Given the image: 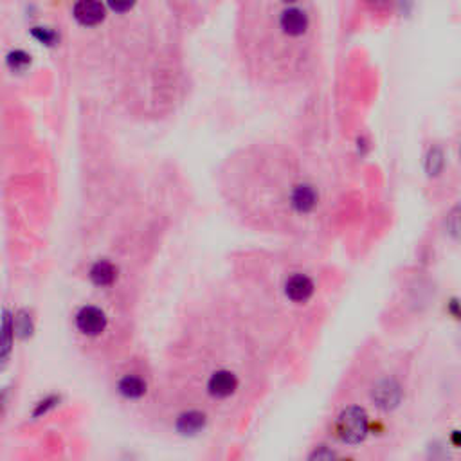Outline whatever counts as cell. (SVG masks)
I'll return each instance as SVG.
<instances>
[{
  "label": "cell",
  "instance_id": "cell-4",
  "mask_svg": "<svg viewBox=\"0 0 461 461\" xmlns=\"http://www.w3.org/2000/svg\"><path fill=\"white\" fill-rule=\"evenodd\" d=\"M13 337H15V328H13V318L11 313L4 312L2 315V322H0V366H4L11 357V349H13Z\"/></svg>",
  "mask_w": 461,
  "mask_h": 461
},
{
  "label": "cell",
  "instance_id": "cell-10",
  "mask_svg": "<svg viewBox=\"0 0 461 461\" xmlns=\"http://www.w3.org/2000/svg\"><path fill=\"white\" fill-rule=\"evenodd\" d=\"M135 2H137V0H107L108 8L116 11V13H126V11H130L135 6Z\"/></svg>",
  "mask_w": 461,
  "mask_h": 461
},
{
  "label": "cell",
  "instance_id": "cell-9",
  "mask_svg": "<svg viewBox=\"0 0 461 461\" xmlns=\"http://www.w3.org/2000/svg\"><path fill=\"white\" fill-rule=\"evenodd\" d=\"M33 36L45 45H54V42L58 40V35L51 31V29H47V27H35V29H33Z\"/></svg>",
  "mask_w": 461,
  "mask_h": 461
},
{
  "label": "cell",
  "instance_id": "cell-2",
  "mask_svg": "<svg viewBox=\"0 0 461 461\" xmlns=\"http://www.w3.org/2000/svg\"><path fill=\"white\" fill-rule=\"evenodd\" d=\"M76 327L85 336H99L107 328V315L96 306H85L78 312Z\"/></svg>",
  "mask_w": 461,
  "mask_h": 461
},
{
  "label": "cell",
  "instance_id": "cell-6",
  "mask_svg": "<svg viewBox=\"0 0 461 461\" xmlns=\"http://www.w3.org/2000/svg\"><path fill=\"white\" fill-rule=\"evenodd\" d=\"M119 391L126 399H141L146 393V384L139 376H125L119 382Z\"/></svg>",
  "mask_w": 461,
  "mask_h": 461
},
{
  "label": "cell",
  "instance_id": "cell-5",
  "mask_svg": "<svg viewBox=\"0 0 461 461\" xmlns=\"http://www.w3.org/2000/svg\"><path fill=\"white\" fill-rule=\"evenodd\" d=\"M90 278L98 287H110L116 281V267L108 261H98L90 270Z\"/></svg>",
  "mask_w": 461,
  "mask_h": 461
},
{
  "label": "cell",
  "instance_id": "cell-8",
  "mask_svg": "<svg viewBox=\"0 0 461 461\" xmlns=\"http://www.w3.org/2000/svg\"><path fill=\"white\" fill-rule=\"evenodd\" d=\"M31 63V56L24 51H13L8 54V65L13 71H24Z\"/></svg>",
  "mask_w": 461,
  "mask_h": 461
},
{
  "label": "cell",
  "instance_id": "cell-11",
  "mask_svg": "<svg viewBox=\"0 0 461 461\" xmlns=\"http://www.w3.org/2000/svg\"><path fill=\"white\" fill-rule=\"evenodd\" d=\"M283 2H287V4H294V2H297V0H283Z\"/></svg>",
  "mask_w": 461,
  "mask_h": 461
},
{
  "label": "cell",
  "instance_id": "cell-7",
  "mask_svg": "<svg viewBox=\"0 0 461 461\" xmlns=\"http://www.w3.org/2000/svg\"><path fill=\"white\" fill-rule=\"evenodd\" d=\"M13 328H15V333H17L18 337H22V339H26V337H29L33 333V322H31V318H29V313L24 312V310H20V312L17 313L13 318Z\"/></svg>",
  "mask_w": 461,
  "mask_h": 461
},
{
  "label": "cell",
  "instance_id": "cell-1",
  "mask_svg": "<svg viewBox=\"0 0 461 461\" xmlns=\"http://www.w3.org/2000/svg\"><path fill=\"white\" fill-rule=\"evenodd\" d=\"M72 15L81 26H98L105 20V6L101 0H76Z\"/></svg>",
  "mask_w": 461,
  "mask_h": 461
},
{
  "label": "cell",
  "instance_id": "cell-3",
  "mask_svg": "<svg viewBox=\"0 0 461 461\" xmlns=\"http://www.w3.org/2000/svg\"><path fill=\"white\" fill-rule=\"evenodd\" d=\"M279 27L287 36L297 38V36L305 35L308 29V17L303 9L288 8L279 17Z\"/></svg>",
  "mask_w": 461,
  "mask_h": 461
}]
</instances>
